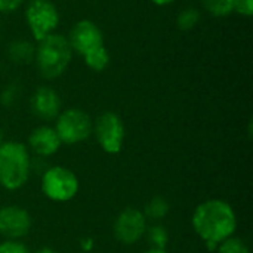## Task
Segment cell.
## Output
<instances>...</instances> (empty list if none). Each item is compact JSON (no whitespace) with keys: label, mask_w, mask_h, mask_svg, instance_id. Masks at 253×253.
I'll list each match as a JSON object with an SVG mask.
<instances>
[{"label":"cell","mask_w":253,"mask_h":253,"mask_svg":"<svg viewBox=\"0 0 253 253\" xmlns=\"http://www.w3.org/2000/svg\"><path fill=\"white\" fill-rule=\"evenodd\" d=\"M193 228L205 242L209 251H216L218 245L231 237L237 228V218L230 203L211 199L200 203L193 213Z\"/></svg>","instance_id":"1"},{"label":"cell","mask_w":253,"mask_h":253,"mask_svg":"<svg viewBox=\"0 0 253 253\" xmlns=\"http://www.w3.org/2000/svg\"><path fill=\"white\" fill-rule=\"evenodd\" d=\"M31 162L24 144L7 141L0 144V185L6 190H19L30 178Z\"/></svg>","instance_id":"2"},{"label":"cell","mask_w":253,"mask_h":253,"mask_svg":"<svg viewBox=\"0 0 253 253\" xmlns=\"http://www.w3.org/2000/svg\"><path fill=\"white\" fill-rule=\"evenodd\" d=\"M71 55L73 49L68 43V39L52 33L39 42L34 52V59L39 73L44 79H56L67 70Z\"/></svg>","instance_id":"3"},{"label":"cell","mask_w":253,"mask_h":253,"mask_svg":"<svg viewBox=\"0 0 253 253\" xmlns=\"http://www.w3.org/2000/svg\"><path fill=\"white\" fill-rule=\"evenodd\" d=\"M42 191L52 202H68L79 191V179L70 169L53 166L43 173Z\"/></svg>","instance_id":"4"},{"label":"cell","mask_w":253,"mask_h":253,"mask_svg":"<svg viewBox=\"0 0 253 253\" xmlns=\"http://www.w3.org/2000/svg\"><path fill=\"white\" fill-rule=\"evenodd\" d=\"M92 129L93 123L90 117L79 108L65 110L64 113H59V116L56 117L55 130L59 136L61 144L73 145L83 142L90 136Z\"/></svg>","instance_id":"5"},{"label":"cell","mask_w":253,"mask_h":253,"mask_svg":"<svg viewBox=\"0 0 253 253\" xmlns=\"http://www.w3.org/2000/svg\"><path fill=\"white\" fill-rule=\"evenodd\" d=\"M25 19L33 37L40 42L58 27L59 13L50 0H31L25 9Z\"/></svg>","instance_id":"6"},{"label":"cell","mask_w":253,"mask_h":253,"mask_svg":"<svg viewBox=\"0 0 253 253\" xmlns=\"http://www.w3.org/2000/svg\"><path fill=\"white\" fill-rule=\"evenodd\" d=\"M92 132L96 136L99 147L108 154H117L122 150L125 139V126L122 119L113 113H102L93 123Z\"/></svg>","instance_id":"7"},{"label":"cell","mask_w":253,"mask_h":253,"mask_svg":"<svg viewBox=\"0 0 253 253\" xmlns=\"http://www.w3.org/2000/svg\"><path fill=\"white\" fill-rule=\"evenodd\" d=\"M147 233V218L142 211L127 208L119 213L114 222V236L123 245L138 243Z\"/></svg>","instance_id":"8"},{"label":"cell","mask_w":253,"mask_h":253,"mask_svg":"<svg viewBox=\"0 0 253 253\" xmlns=\"http://www.w3.org/2000/svg\"><path fill=\"white\" fill-rule=\"evenodd\" d=\"M31 228L30 213L19 206L0 208V236L7 240L25 237Z\"/></svg>","instance_id":"9"},{"label":"cell","mask_w":253,"mask_h":253,"mask_svg":"<svg viewBox=\"0 0 253 253\" xmlns=\"http://www.w3.org/2000/svg\"><path fill=\"white\" fill-rule=\"evenodd\" d=\"M68 43L73 50L84 56L90 50L104 46V37L95 22L89 19H82L71 28Z\"/></svg>","instance_id":"10"},{"label":"cell","mask_w":253,"mask_h":253,"mask_svg":"<svg viewBox=\"0 0 253 253\" xmlns=\"http://www.w3.org/2000/svg\"><path fill=\"white\" fill-rule=\"evenodd\" d=\"M31 111L37 119L50 122L59 116L61 111V99L56 90L49 86H40L34 90L31 101Z\"/></svg>","instance_id":"11"},{"label":"cell","mask_w":253,"mask_h":253,"mask_svg":"<svg viewBox=\"0 0 253 253\" xmlns=\"http://www.w3.org/2000/svg\"><path fill=\"white\" fill-rule=\"evenodd\" d=\"M28 145L36 156L49 157V156H53L59 150L61 141H59V136H58L55 127L39 126L30 133Z\"/></svg>","instance_id":"12"},{"label":"cell","mask_w":253,"mask_h":253,"mask_svg":"<svg viewBox=\"0 0 253 253\" xmlns=\"http://www.w3.org/2000/svg\"><path fill=\"white\" fill-rule=\"evenodd\" d=\"M36 47L27 40H16L9 44V58L18 64H27L34 59Z\"/></svg>","instance_id":"13"},{"label":"cell","mask_w":253,"mask_h":253,"mask_svg":"<svg viewBox=\"0 0 253 253\" xmlns=\"http://www.w3.org/2000/svg\"><path fill=\"white\" fill-rule=\"evenodd\" d=\"M169 211H170V205L168 203V200L157 196V197H153L145 205L144 215H145V218H150L153 221H160L169 213Z\"/></svg>","instance_id":"14"},{"label":"cell","mask_w":253,"mask_h":253,"mask_svg":"<svg viewBox=\"0 0 253 253\" xmlns=\"http://www.w3.org/2000/svg\"><path fill=\"white\" fill-rule=\"evenodd\" d=\"M83 58H84L86 65L93 71H102L110 64V55H108V50L105 49V46H99V47L90 50Z\"/></svg>","instance_id":"15"},{"label":"cell","mask_w":253,"mask_h":253,"mask_svg":"<svg viewBox=\"0 0 253 253\" xmlns=\"http://www.w3.org/2000/svg\"><path fill=\"white\" fill-rule=\"evenodd\" d=\"M145 234L148 236V240H150L151 248H156V249H166L168 242H169V233H168L166 227H163V225H160V224H156V225H153L150 230H147Z\"/></svg>","instance_id":"16"},{"label":"cell","mask_w":253,"mask_h":253,"mask_svg":"<svg viewBox=\"0 0 253 253\" xmlns=\"http://www.w3.org/2000/svg\"><path fill=\"white\" fill-rule=\"evenodd\" d=\"M202 4L213 16H228L234 12L231 0H202Z\"/></svg>","instance_id":"17"},{"label":"cell","mask_w":253,"mask_h":253,"mask_svg":"<svg viewBox=\"0 0 253 253\" xmlns=\"http://www.w3.org/2000/svg\"><path fill=\"white\" fill-rule=\"evenodd\" d=\"M199 21H200V12L197 9H194V7H187L178 15L176 25H178L179 30L187 31V30L194 28L199 24Z\"/></svg>","instance_id":"18"},{"label":"cell","mask_w":253,"mask_h":253,"mask_svg":"<svg viewBox=\"0 0 253 253\" xmlns=\"http://www.w3.org/2000/svg\"><path fill=\"white\" fill-rule=\"evenodd\" d=\"M218 253H251L249 246L239 237H228L216 248Z\"/></svg>","instance_id":"19"},{"label":"cell","mask_w":253,"mask_h":253,"mask_svg":"<svg viewBox=\"0 0 253 253\" xmlns=\"http://www.w3.org/2000/svg\"><path fill=\"white\" fill-rule=\"evenodd\" d=\"M0 253H31L28 248L16 240H6L0 243Z\"/></svg>","instance_id":"20"},{"label":"cell","mask_w":253,"mask_h":253,"mask_svg":"<svg viewBox=\"0 0 253 253\" xmlns=\"http://www.w3.org/2000/svg\"><path fill=\"white\" fill-rule=\"evenodd\" d=\"M233 9L245 16H251L253 13V0H231Z\"/></svg>","instance_id":"21"},{"label":"cell","mask_w":253,"mask_h":253,"mask_svg":"<svg viewBox=\"0 0 253 253\" xmlns=\"http://www.w3.org/2000/svg\"><path fill=\"white\" fill-rule=\"evenodd\" d=\"M24 0H0V12L3 13H10L16 10Z\"/></svg>","instance_id":"22"},{"label":"cell","mask_w":253,"mask_h":253,"mask_svg":"<svg viewBox=\"0 0 253 253\" xmlns=\"http://www.w3.org/2000/svg\"><path fill=\"white\" fill-rule=\"evenodd\" d=\"M153 3H156V4H159V6H166V4H170V3H173L175 0H151Z\"/></svg>","instance_id":"23"},{"label":"cell","mask_w":253,"mask_h":253,"mask_svg":"<svg viewBox=\"0 0 253 253\" xmlns=\"http://www.w3.org/2000/svg\"><path fill=\"white\" fill-rule=\"evenodd\" d=\"M34 253H58L55 249H52V248H42V249H39V251H36Z\"/></svg>","instance_id":"24"},{"label":"cell","mask_w":253,"mask_h":253,"mask_svg":"<svg viewBox=\"0 0 253 253\" xmlns=\"http://www.w3.org/2000/svg\"><path fill=\"white\" fill-rule=\"evenodd\" d=\"M144 253H169L166 249H156V248H151V249H148L147 252Z\"/></svg>","instance_id":"25"},{"label":"cell","mask_w":253,"mask_h":253,"mask_svg":"<svg viewBox=\"0 0 253 253\" xmlns=\"http://www.w3.org/2000/svg\"><path fill=\"white\" fill-rule=\"evenodd\" d=\"M3 142V132H1V127H0V144Z\"/></svg>","instance_id":"26"}]
</instances>
